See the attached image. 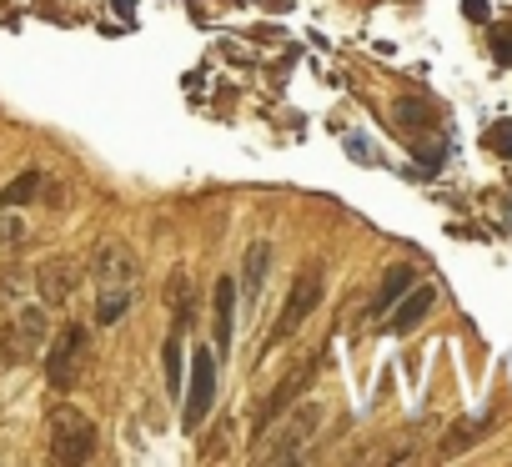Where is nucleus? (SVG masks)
<instances>
[{"mask_svg":"<svg viewBox=\"0 0 512 467\" xmlns=\"http://www.w3.org/2000/svg\"><path fill=\"white\" fill-rule=\"evenodd\" d=\"M46 337H51V312H46V302H41V297H36V302L11 307L6 327H0V347H6V357H11V362L36 357V352L46 347Z\"/></svg>","mask_w":512,"mask_h":467,"instance_id":"obj_1","label":"nucleus"},{"mask_svg":"<svg viewBox=\"0 0 512 467\" xmlns=\"http://www.w3.org/2000/svg\"><path fill=\"white\" fill-rule=\"evenodd\" d=\"M46 427H51V457L56 462H86L96 452V422L81 407H56L46 417Z\"/></svg>","mask_w":512,"mask_h":467,"instance_id":"obj_2","label":"nucleus"},{"mask_svg":"<svg viewBox=\"0 0 512 467\" xmlns=\"http://www.w3.org/2000/svg\"><path fill=\"white\" fill-rule=\"evenodd\" d=\"M317 302H322V267L317 262H307L302 272H297V282H292V292H287V307H282V317H277V327H272V337H267V347H277V342H287L312 312H317Z\"/></svg>","mask_w":512,"mask_h":467,"instance_id":"obj_3","label":"nucleus"},{"mask_svg":"<svg viewBox=\"0 0 512 467\" xmlns=\"http://www.w3.org/2000/svg\"><path fill=\"white\" fill-rule=\"evenodd\" d=\"M81 347H86V332H81L76 322L56 332V342H51V352H46V377H51V387H56V392H71V387H76Z\"/></svg>","mask_w":512,"mask_h":467,"instance_id":"obj_4","label":"nucleus"},{"mask_svg":"<svg viewBox=\"0 0 512 467\" xmlns=\"http://www.w3.org/2000/svg\"><path fill=\"white\" fill-rule=\"evenodd\" d=\"M211 397H216V352L196 347V357H191V387H186V412H181L191 432L206 422V412H211Z\"/></svg>","mask_w":512,"mask_h":467,"instance_id":"obj_5","label":"nucleus"},{"mask_svg":"<svg viewBox=\"0 0 512 467\" xmlns=\"http://www.w3.org/2000/svg\"><path fill=\"white\" fill-rule=\"evenodd\" d=\"M91 272H96V282H106V287H131L141 267H136V252H131L126 242H101L96 257H91Z\"/></svg>","mask_w":512,"mask_h":467,"instance_id":"obj_6","label":"nucleus"},{"mask_svg":"<svg viewBox=\"0 0 512 467\" xmlns=\"http://www.w3.org/2000/svg\"><path fill=\"white\" fill-rule=\"evenodd\" d=\"M317 427H322V407H317V402H302V407L292 412V422L277 432V447L267 452V462H292V457L302 452V442H307Z\"/></svg>","mask_w":512,"mask_h":467,"instance_id":"obj_7","label":"nucleus"},{"mask_svg":"<svg viewBox=\"0 0 512 467\" xmlns=\"http://www.w3.org/2000/svg\"><path fill=\"white\" fill-rule=\"evenodd\" d=\"M317 367H322V362H317V357H307L302 367H292V372H287V377L277 382V392L267 397V407L256 412V432H267V422H272L277 412H287V407H292V402H297V397L307 392V382L317 377Z\"/></svg>","mask_w":512,"mask_h":467,"instance_id":"obj_8","label":"nucleus"},{"mask_svg":"<svg viewBox=\"0 0 512 467\" xmlns=\"http://www.w3.org/2000/svg\"><path fill=\"white\" fill-rule=\"evenodd\" d=\"M76 282H81L76 262H46V267H36V272H31V292H36L46 307H61V302H71Z\"/></svg>","mask_w":512,"mask_h":467,"instance_id":"obj_9","label":"nucleus"},{"mask_svg":"<svg viewBox=\"0 0 512 467\" xmlns=\"http://www.w3.org/2000/svg\"><path fill=\"white\" fill-rule=\"evenodd\" d=\"M432 302H437V292H432V287H417L412 297H402V302H397V312L387 317V332H412V327L432 312Z\"/></svg>","mask_w":512,"mask_h":467,"instance_id":"obj_10","label":"nucleus"},{"mask_svg":"<svg viewBox=\"0 0 512 467\" xmlns=\"http://www.w3.org/2000/svg\"><path fill=\"white\" fill-rule=\"evenodd\" d=\"M267 272H272V242H251L246 247V262H241V292L256 297V292H262V282H267Z\"/></svg>","mask_w":512,"mask_h":467,"instance_id":"obj_11","label":"nucleus"},{"mask_svg":"<svg viewBox=\"0 0 512 467\" xmlns=\"http://www.w3.org/2000/svg\"><path fill=\"white\" fill-rule=\"evenodd\" d=\"M231 312H236V282L221 277V282H216V347H221V352L231 347Z\"/></svg>","mask_w":512,"mask_h":467,"instance_id":"obj_12","label":"nucleus"},{"mask_svg":"<svg viewBox=\"0 0 512 467\" xmlns=\"http://www.w3.org/2000/svg\"><path fill=\"white\" fill-rule=\"evenodd\" d=\"M412 282H417V267H407V262H402V267H392V272L382 277V292H377L372 312H387V307H392V302H397V297L412 287Z\"/></svg>","mask_w":512,"mask_h":467,"instance_id":"obj_13","label":"nucleus"},{"mask_svg":"<svg viewBox=\"0 0 512 467\" xmlns=\"http://www.w3.org/2000/svg\"><path fill=\"white\" fill-rule=\"evenodd\" d=\"M46 186V176L41 171H21L6 191H0V211H11V206H26V201H36V191Z\"/></svg>","mask_w":512,"mask_h":467,"instance_id":"obj_14","label":"nucleus"},{"mask_svg":"<svg viewBox=\"0 0 512 467\" xmlns=\"http://www.w3.org/2000/svg\"><path fill=\"white\" fill-rule=\"evenodd\" d=\"M126 307H131V287H106V292H101V302H96V322H101V327H111V322H121V317H126Z\"/></svg>","mask_w":512,"mask_h":467,"instance_id":"obj_15","label":"nucleus"},{"mask_svg":"<svg viewBox=\"0 0 512 467\" xmlns=\"http://www.w3.org/2000/svg\"><path fill=\"white\" fill-rule=\"evenodd\" d=\"M397 126L427 131V126H437V116H432V106H422V101H397Z\"/></svg>","mask_w":512,"mask_h":467,"instance_id":"obj_16","label":"nucleus"},{"mask_svg":"<svg viewBox=\"0 0 512 467\" xmlns=\"http://www.w3.org/2000/svg\"><path fill=\"white\" fill-rule=\"evenodd\" d=\"M31 292V277L26 272H6V277H0V307H21V297Z\"/></svg>","mask_w":512,"mask_h":467,"instance_id":"obj_17","label":"nucleus"},{"mask_svg":"<svg viewBox=\"0 0 512 467\" xmlns=\"http://www.w3.org/2000/svg\"><path fill=\"white\" fill-rule=\"evenodd\" d=\"M166 387H171V392L181 387V327L166 337Z\"/></svg>","mask_w":512,"mask_h":467,"instance_id":"obj_18","label":"nucleus"},{"mask_svg":"<svg viewBox=\"0 0 512 467\" xmlns=\"http://www.w3.org/2000/svg\"><path fill=\"white\" fill-rule=\"evenodd\" d=\"M0 247H26V221L21 216H6V211H0Z\"/></svg>","mask_w":512,"mask_h":467,"instance_id":"obj_19","label":"nucleus"},{"mask_svg":"<svg viewBox=\"0 0 512 467\" xmlns=\"http://www.w3.org/2000/svg\"><path fill=\"white\" fill-rule=\"evenodd\" d=\"M492 146H502V156H512V121L492 126Z\"/></svg>","mask_w":512,"mask_h":467,"instance_id":"obj_20","label":"nucleus"},{"mask_svg":"<svg viewBox=\"0 0 512 467\" xmlns=\"http://www.w3.org/2000/svg\"><path fill=\"white\" fill-rule=\"evenodd\" d=\"M11 367V357H6V347H0V372H6Z\"/></svg>","mask_w":512,"mask_h":467,"instance_id":"obj_21","label":"nucleus"}]
</instances>
